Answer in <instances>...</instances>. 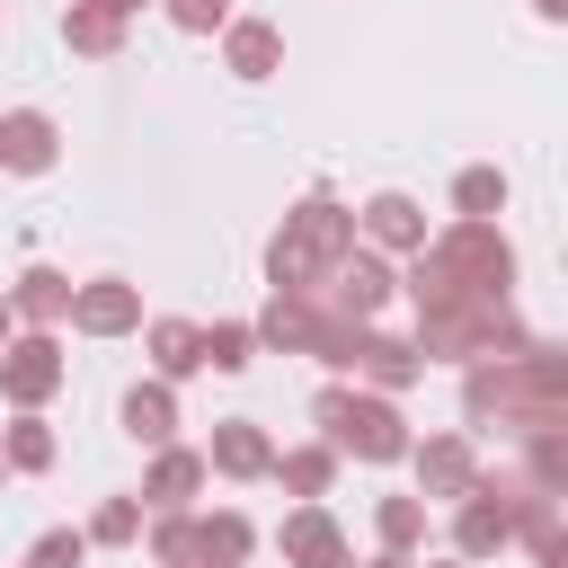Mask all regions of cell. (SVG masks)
Listing matches in <instances>:
<instances>
[{"mask_svg":"<svg viewBox=\"0 0 568 568\" xmlns=\"http://www.w3.org/2000/svg\"><path fill=\"white\" fill-rule=\"evenodd\" d=\"M506 284H515V248L497 240V222H444L426 231L417 266H408V302H417V355H497V346H532L506 320Z\"/></svg>","mask_w":568,"mask_h":568,"instance_id":"1","label":"cell"},{"mask_svg":"<svg viewBox=\"0 0 568 568\" xmlns=\"http://www.w3.org/2000/svg\"><path fill=\"white\" fill-rule=\"evenodd\" d=\"M346 248H355V213H346L337 195H302V204L284 213V231L266 240V275H275V293H320V275H328Z\"/></svg>","mask_w":568,"mask_h":568,"instance_id":"2","label":"cell"},{"mask_svg":"<svg viewBox=\"0 0 568 568\" xmlns=\"http://www.w3.org/2000/svg\"><path fill=\"white\" fill-rule=\"evenodd\" d=\"M311 417H320V444L346 462H408V417H399V399L390 390H346V382H328L320 399H311Z\"/></svg>","mask_w":568,"mask_h":568,"instance_id":"3","label":"cell"},{"mask_svg":"<svg viewBox=\"0 0 568 568\" xmlns=\"http://www.w3.org/2000/svg\"><path fill=\"white\" fill-rule=\"evenodd\" d=\"M524 488H532V479H524ZM524 488H515V497H524ZM515 497L479 470L470 497H453V506H462V515H453V559H497V550L515 541ZM550 497H559V488H550Z\"/></svg>","mask_w":568,"mask_h":568,"instance_id":"4","label":"cell"},{"mask_svg":"<svg viewBox=\"0 0 568 568\" xmlns=\"http://www.w3.org/2000/svg\"><path fill=\"white\" fill-rule=\"evenodd\" d=\"M62 346H53V328H27V337H0V390H9V408H44L53 390H62Z\"/></svg>","mask_w":568,"mask_h":568,"instance_id":"5","label":"cell"},{"mask_svg":"<svg viewBox=\"0 0 568 568\" xmlns=\"http://www.w3.org/2000/svg\"><path fill=\"white\" fill-rule=\"evenodd\" d=\"M390 284H399V275H390V257L355 240V248L320 275V293H311V302H328V311H346V320H373V311L390 302Z\"/></svg>","mask_w":568,"mask_h":568,"instance_id":"6","label":"cell"},{"mask_svg":"<svg viewBox=\"0 0 568 568\" xmlns=\"http://www.w3.org/2000/svg\"><path fill=\"white\" fill-rule=\"evenodd\" d=\"M71 328L80 337H124V328H142V293L124 275H89V284H71Z\"/></svg>","mask_w":568,"mask_h":568,"instance_id":"7","label":"cell"},{"mask_svg":"<svg viewBox=\"0 0 568 568\" xmlns=\"http://www.w3.org/2000/svg\"><path fill=\"white\" fill-rule=\"evenodd\" d=\"M275 550H284V568H355V550H346V532H337L328 506H293L284 532H275Z\"/></svg>","mask_w":568,"mask_h":568,"instance_id":"8","label":"cell"},{"mask_svg":"<svg viewBox=\"0 0 568 568\" xmlns=\"http://www.w3.org/2000/svg\"><path fill=\"white\" fill-rule=\"evenodd\" d=\"M408 462H417V497H426V506H435V497H470V479H479L470 435H426V444H408Z\"/></svg>","mask_w":568,"mask_h":568,"instance_id":"9","label":"cell"},{"mask_svg":"<svg viewBox=\"0 0 568 568\" xmlns=\"http://www.w3.org/2000/svg\"><path fill=\"white\" fill-rule=\"evenodd\" d=\"M53 160H62V124H53L44 106H9V115H0V169L44 178Z\"/></svg>","mask_w":568,"mask_h":568,"instance_id":"10","label":"cell"},{"mask_svg":"<svg viewBox=\"0 0 568 568\" xmlns=\"http://www.w3.org/2000/svg\"><path fill=\"white\" fill-rule=\"evenodd\" d=\"M222 71H231V80H275V71H284V36H275L266 18H231V27H222Z\"/></svg>","mask_w":568,"mask_h":568,"instance_id":"11","label":"cell"},{"mask_svg":"<svg viewBox=\"0 0 568 568\" xmlns=\"http://www.w3.org/2000/svg\"><path fill=\"white\" fill-rule=\"evenodd\" d=\"M266 462H275V444H266L257 417H222V426H213L204 470H222V479H266Z\"/></svg>","mask_w":568,"mask_h":568,"instance_id":"12","label":"cell"},{"mask_svg":"<svg viewBox=\"0 0 568 568\" xmlns=\"http://www.w3.org/2000/svg\"><path fill=\"white\" fill-rule=\"evenodd\" d=\"M355 231H364L373 248H390V257H417V248H426V213H417L408 195H373V204L355 213Z\"/></svg>","mask_w":568,"mask_h":568,"instance_id":"13","label":"cell"},{"mask_svg":"<svg viewBox=\"0 0 568 568\" xmlns=\"http://www.w3.org/2000/svg\"><path fill=\"white\" fill-rule=\"evenodd\" d=\"M311 328H320V302H311V293H275V302L248 320V337L275 346V355H311Z\"/></svg>","mask_w":568,"mask_h":568,"instance_id":"14","label":"cell"},{"mask_svg":"<svg viewBox=\"0 0 568 568\" xmlns=\"http://www.w3.org/2000/svg\"><path fill=\"white\" fill-rule=\"evenodd\" d=\"M355 373L373 382V390H408L417 373H426V355H417V337H382V328H364V346H355Z\"/></svg>","mask_w":568,"mask_h":568,"instance_id":"15","label":"cell"},{"mask_svg":"<svg viewBox=\"0 0 568 568\" xmlns=\"http://www.w3.org/2000/svg\"><path fill=\"white\" fill-rule=\"evenodd\" d=\"M9 311H18L27 328H62V320H71V275H62V266H27V275L9 284Z\"/></svg>","mask_w":568,"mask_h":568,"instance_id":"16","label":"cell"},{"mask_svg":"<svg viewBox=\"0 0 568 568\" xmlns=\"http://www.w3.org/2000/svg\"><path fill=\"white\" fill-rule=\"evenodd\" d=\"M204 488V453H186V444H151V479H142V506L160 515V506H186Z\"/></svg>","mask_w":568,"mask_h":568,"instance_id":"17","label":"cell"},{"mask_svg":"<svg viewBox=\"0 0 568 568\" xmlns=\"http://www.w3.org/2000/svg\"><path fill=\"white\" fill-rule=\"evenodd\" d=\"M257 550V524L240 515V506H213V515H195V568H240Z\"/></svg>","mask_w":568,"mask_h":568,"instance_id":"18","label":"cell"},{"mask_svg":"<svg viewBox=\"0 0 568 568\" xmlns=\"http://www.w3.org/2000/svg\"><path fill=\"white\" fill-rule=\"evenodd\" d=\"M124 435L133 444H178V390L169 382H133L124 390Z\"/></svg>","mask_w":568,"mask_h":568,"instance_id":"19","label":"cell"},{"mask_svg":"<svg viewBox=\"0 0 568 568\" xmlns=\"http://www.w3.org/2000/svg\"><path fill=\"white\" fill-rule=\"evenodd\" d=\"M142 346H151V373H160V382H186V373H204L195 320H151V328H142Z\"/></svg>","mask_w":568,"mask_h":568,"instance_id":"20","label":"cell"},{"mask_svg":"<svg viewBox=\"0 0 568 568\" xmlns=\"http://www.w3.org/2000/svg\"><path fill=\"white\" fill-rule=\"evenodd\" d=\"M62 44H71V53H89V62H106V53L124 44V18H115L106 0H71V18H62Z\"/></svg>","mask_w":568,"mask_h":568,"instance_id":"21","label":"cell"},{"mask_svg":"<svg viewBox=\"0 0 568 568\" xmlns=\"http://www.w3.org/2000/svg\"><path fill=\"white\" fill-rule=\"evenodd\" d=\"M53 453H62V444H53V426H44L36 408H18V417L0 426V462H9V470H53Z\"/></svg>","mask_w":568,"mask_h":568,"instance_id":"22","label":"cell"},{"mask_svg":"<svg viewBox=\"0 0 568 568\" xmlns=\"http://www.w3.org/2000/svg\"><path fill=\"white\" fill-rule=\"evenodd\" d=\"M266 479H284L293 497H328L337 453H328V444H293V453H275V462H266Z\"/></svg>","mask_w":568,"mask_h":568,"instance_id":"23","label":"cell"},{"mask_svg":"<svg viewBox=\"0 0 568 568\" xmlns=\"http://www.w3.org/2000/svg\"><path fill=\"white\" fill-rule=\"evenodd\" d=\"M80 532H89V550H124V541H142V497H106Z\"/></svg>","mask_w":568,"mask_h":568,"instance_id":"24","label":"cell"},{"mask_svg":"<svg viewBox=\"0 0 568 568\" xmlns=\"http://www.w3.org/2000/svg\"><path fill=\"white\" fill-rule=\"evenodd\" d=\"M373 532H382V550H417L426 541V497H382L373 506Z\"/></svg>","mask_w":568,"mask_h":568,"instance_id":"25","label":"cell"},{"mask_svg":"<svg viewBox=\"0 0 568 568\" xmlns=\"http://www.w3.org/2000/svg\"><path fill=\"white\" fill-rule=\"evenodd\" d=\"M151 559L160 568H195V515L186 506H160L151 515Z\"/></svg>","mask_w":568,"mask_h":568,"instance_id":"26","label":"cell"},{"mask_svg":"<svg viewBox=\"0 0 568 568\" xmlns=\"http://www.w3.org/2000/svg\"><path fill=\"white\" fill-rule=\"evenodd\" d=\"M195 346H204V364H213V373H240V364L257 355L248 320H213V328H195Z\"/></svg>","mask_w":568,"mask_h":568,"instance_id":"27","label":"cell"},{"mask_svg":"<svg viewBox=\"0 0 568 568\" xmlns=\"http://www.w3.org/2000/svg\"><path fill=\"white\" fill-rule=\"evenodd\" d=\"M453 204H462V222H497L506 178H497V169H462V178H453Z\"/></svg>","mask_w":568,"mask_h":568,"instance_id":"28","label":"cell"},{"mask_svg":"<svg viewBox=\"0 0 568 568\" xmlns=\"http://www.w3.org/2000/svg\"><path fill=\"white\" fill-rule=\"evenodd\" d=\"M80 559H89V532H80V524L36 532V550H27V568H80Z\"/></svg>","mask_w":568,"mask_h":568,"instance_id":"29","label":"cell"},{"mask_svg":"<svg viewBox=\"0 0 568 568\" xmlns=\"http://www.w3.org/2000/svg\"><path fill=\"white\" fill-rule=\"evenodd\" d=\"M169 9V27H186V36H213V27H231V0H160Z\"/></svg>","mask_w":568,"mask_h":568,"instance_id":"30","label":"cell"},{"mask_svg":"<svg viewBox=\"0 0 568 568\" xmlns=\"http://www.w3.org/2000/svg\"><path fill=\"white\" fill-rule=\"evenodd\" d=\"M532 9H541V18H550V27H559V18H568V0H532Z\"/></svg>","mask_w":568,"mask_h":568,"instance_id":"31","label":"cell"},{"mask_svg":"<svg viewBox=\"0 0 568 568\" xmlns=\"http://www.w3.org/2000/svg\"><path fill=\"white\" fill-rule=\"evenodd\" d=\"M373 568H408V550H382V559H373Z\"/></svg>","mask_w":568,"mask_h":568,"instance_id":"32","label":"cell"},{"mask_svg":"<svg viewBox=\"0 0 568 568\" xmlns=\"http://www.w3.org/2000/svg\"><path fill=\"white\" fill-rule=\"evenodd\" d=\"M106 9H115V18H133V9H142V0H106Z\"/></svg>","mask_w":568,"mask_h":568,"instance_id":"33","label":"cell"},{"mask_svg":"<svg viewBox=\"0 0 568 568\" xmlns=\"http://www.w3.org/2000/svg\"><path fill=\"white\" fill-rule=\"evenodd\" d=\"M0 337H9V293H0Z\"/></svg>","mask_w":568,"mask_h":568,"instance_id":"34","label":"cell"},{"mask_svg":"<svg viewBox=\"0 0 568 568\" xmlns=\"http://www.w3.org/2000/svg\"><path fill=\"white\" fill-rule=\"evenodd\" d=\"M444 568H470V559H444Z\"/></svg>","mask_w":568,"mask_h":568,"instance_id":"35","label":"cell"},{"mask_svg":"<svg viewBox=\"0 0 568 568\" xmlns=\"http://www.w3.org/2000/svg\"><path fill=\"white\" fill-rule=\"evenodd\" d=\"M0 479H9V462H0Z\"/></svg>","mask_w":568,"mask_h":568,"instance_id":"36","label":"cell"}]
</instances>
